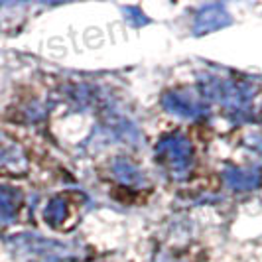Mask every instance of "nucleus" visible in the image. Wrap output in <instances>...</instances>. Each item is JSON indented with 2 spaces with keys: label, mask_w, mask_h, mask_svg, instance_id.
<instances>
[{
  "label": "nucleus",
  "mask_w": 262,
  "mask_h": 262,
  "mask_svg": "<svg viewBox=\"0 0 262 262\" xmlns=\"http://www.w3.org/2000/svg\"><path fill=\"white\" fill-rule=\"evenodd\" d=\"M10 247L16 254L20 256H32V258H41V260H61L71 256V247L46 241L34 235H18L10 241Z\"/></svg>",
  "instance_id": "nucleus-1"
},
{
  "label": "nucleus",
  "mask_w": 262,
  "mask_h": 262,
  "mask_svg": "<svg viewBox=\"0 0 262 262\" xmlns=\"http://www.w3.org/2000/svg\"><path fill=\"white\" fill-rule=\"evenodd\" d=\"M160 158L168 164V168L178 173L187 170L189 162H191V148L187 144V140L180 136H171L168 140H164L158 148Z\"/></svg>",
  "instance_id": "nucleus-2"
},
{
  "label": "nucleus",
  "mask_w": 262,
  "mask_h": 262,
  "mask_svg": "<svg viewBox=\"0 0 262 262\" xmlns=\"http://www.w3.org/2000/svg\"><path fill=\"white\" fill-rule=\"evenodd\" d=\"M22 205V193L16 187L0 185V223H12Z\"/></svg>",
  "instance_id": "nucleus-3"
},
{
  "label": "nucleus",
  "mask_w": 262,
  "mask_h": 262,
  "mask_svg": "<svg viewBox=\"0 0 262 262\" xmlns=\"http://www.w3.org/2000/svg\"><path fill=\"white\" fill-rule=\"evenodd\" d=\"M229 24V16L225 12L221 6H209L205 8L203 12L197 16V34H203V32H211V30H217V28Z\"/></svg>",
  "instance_id": "nucleus-4"
},
{
  "label": "nucleus",
  "mask_w": 262,
  "mask_h": 262,
  "mask_svg": "<svg viewBox=\"0 0 262 262\" xmlns=\"http://www.w3.org/2000/svg\"><path fill=\"white\" fill-rule=\"evenodd\" d=\"M166 106L170 108L171 113H180V115H197L199 113V106L195 101H191L189 97H182V95H170L166 99Z\"/></svg>",
  "instance_id": "nucleus-5"
},
{
  "label": "nucleus",
  "mask_w": 262,
  "mask_h": 262,
  "mask_svg": "<svg viewBox=\"0 0 262 262\" xmlns=\"http://www.w3.org/2000/svg\"><path fill=\"white\" fill-rule=\"evenodd\" d=\"M66 215H67V207L61 199H53L52 203L46 207V211H43L46 221H48V223H52V225L61 223V221L66 219Z\"/></svg>",
  "instance_id": "nucleus-6"
},
{
  "label": "nucleus",
  "mask_w": 262,
  "mask_h": 262,
  "mask_svg": "<svg viewBox=\"0 0 262 262\" xmlns=\"http://www.w3.org/2000/svg\"><path fill=\"white\" fill-rule=\"evenodd\" d=\"M229 182L238 187V189H250L254 185H258L260 178L256 173H245V171H233L229 173Z\"/></svg>",
  "instance_id": "nucleus-7"
},
{
  "label": "nucleus",
  "mask_w": 262,
  "mask_h": 262,
  "mask_svg": "<svg viewBox=\"0 0 262 262\" xmlns=\"http://www.w3.org/2000/svg\"><path fill=\"white\" fill-rule=\"evenodd\" d=\"M12 160H16V150H14L12 146L0 142V164H8Z\"/></svg>",
  "instance_id": "nucleus-8"
}]
</instances>
